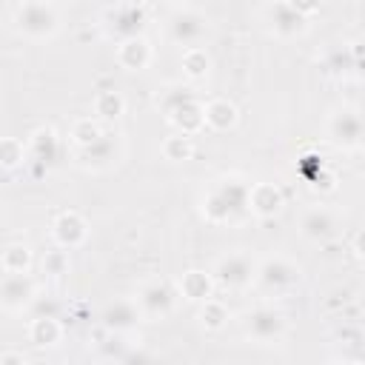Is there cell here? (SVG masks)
I'll return each instance as SVG.
<instances>
[{"label":"cell","mask_w":365,"mask_h":365,"mask_svg":"<svg viewBox=\"0 0 365 365\" xmlns=\"http://www.w3.org/2000/svg\"><path fill=\"white\" fill-rule=\"evenodd\" d=\"M26 262H29V251L26 248H20V245L6 248V254H3L6 274H26Z\"/></svg>","instance_id":"cell-17"},{"label":"cell","mask_w":365,"mask_h":365,"mask_svg":"<svg viewBox=\"0 0 365 365\" xmlns=\"http://www.w3.org/2000/svg\"><path fill=\"white\" fill-rule=\"evenodd\" d=\"M245 328H248V336H254L257 342H277L285 334V317L279 311L262 305L248 314Z\"/></svg>","instance_id":"cell-3"},{"label":"cell","mask_w":365,"mask_h":365,"mask_svg":"<svg viewBox=\"0 0 365 365\" xmlns=\"http://www.w3.org/2000/svg\"><path fill=\"white\" fill-rule=\"evenodd\" d=\"M202 120L211 123L214 128H228L234 123V106L228 100H214L202 108Z\"/></svg>","instance_id":"cell-14"},{"label":"cell","mask_w":365,"mask_h":365,"mask_svg":"<svg viewBox=\"0 0 365 365\" xmlns=\"http://www.w3.org/2000/svg\"><path fill=\"white\" fill-rule=\"evenodd\" d=\"M34 294V285L26 274H6L0 279V302L9 308H20L29 302V297Z\"/></svg>","instance_id":"cell-8"},{"label":"cell","mask_w":365,"mask_h":365,"mask_svg":"<svg viewBox=\"0 0 365 365\" xmlns=\"http://www.w3.org/2000/svg\"><path fill=\"white\" fill-rule=\"evenodd\" d=\"M168 31L177 43L182 46H194L202 34H205V20L202 14H197L194 9H177L168 20Z\"/></svg>","instance_id":"cell-4"},{"label":"cell","mask_w":365,"mask_h":365,"mask_svg":"<svg viewBox=\"0 0 365 365\" xmlns=\"http://www.w3.org/2000/svg\"><path fill=\"white\" fill-rule=\"evenodd\" d=\"M17 26L26 34H51L57 29V11L48 3H23L17 9Z\"/></svg>","instance_id":"cell-2"},{"label":"cell","mask_w":365,"mask_h":365,"mask_svg":"<svg viewBox=\"0 0 365 365\" xmlns=\"http://www.w3.org/2000/svg\"><path fill=\"white\" fill-rule=\"evenodd\" d=\"M20 160H23L20 143H14V140H0V163H3V165H14V163H20Z\"/></svg>","instance_id":"cell-19"},{"label":"cell","mask_w":365,"mask_h":365,"mask_svg":"<svg viewBox=\"0 0 365 365\" xmlns=\"http://www.w3.org/2000/svg\"><path fill=\"white\" fill-rule=\"evenodd\" d=\"M334 217H331V211H325V208H311L305 217H302V234L305 237H311V240H325V237H331L334 234Z\"/></svg>","instance_id":"cell-12"},{"label":"cell","mask_w":365,"mask_h":365,"mask_svg":"<svg viewBox=\"0 0 365 365\" xmlns=\"http://www.w3.org/2000/svg\"><path fill=\"white\" fill-rule=\"evenodd\" d=\"M103 319H106V325H111V328H128V325H134V319H137V308L131 305V302H111L108 308H106V314H103Z\"/></svg>","instance_id":"cell-15"},{"label":"cell","mask_w":365,"mask_h":365,"mask_svg":"<svg viewBox=\"0 0 365 365\" xmlns=\"http://www.w3.org/2000/svg\"><path fill=\"white\" fill-rule=\"evenodd\" d=\"M248 205L257 214H277L279 205H282V194H279V188H274L268 182H259V185L248 188Z\"/></svg>","instance_id":"cell-10"},{"label":"cell","mask_w":365,"mask_h":365,"mask_svg":"<svg viewBox=\"0 0 365 365\" xmlns=\"http://www.w3.org/2000/svg\"><path fill=\"white\" fill-rule=\"evenodd\" d=\"M182 288H185V294H188L191 299H205V294H208V279H205L200 271H188V274L182 277Z\"/></svg>","instance_id":"cell-18"},{"label":"cell","mask_w":365,"mask_h":365,"mask_svg":"<svg viewBox=\"0 0 365 365\" xmlns=\"http://www.w3.org/2000/svg\"><path fill=\"white\" fill-rule=\"evenodd\" d=\"M251 277H254V262L245 254H228L217 262V279L222 285L240 288V285H248Z\"/></svg>","instance_id":"cell-5"},{"label":"cell","mask_w":365,"mask_h":365,"mask_svg":"<svg viewBox=\"0 0 365 365\" xmlns=\"http://www.w3.org/2000/svg\"><path fill=\"white\" fill-rule=\"evenodd\" d=\"M137 305L151 317H163V314L171 311L174 294H171V288L165 282H148V285H143V291L137 297Z\"/></svg>","instance_id":"cell-7"},{"label":"cell","mask_w":365,"mask_h":365,"mask_svg":"<svg viewBox=\"0 0 365 365\" xmlns=\"http://www.w3.org/2000/svg\"><path fill=\"white\" fill-rule=\"evenodd\" d=\"M0 365H26V359L20 354H3L0 356Z\"/></svg>","instance_id":"cell-20"},{"label":"cell","mask_w":365,"mask_h":365,"mask_svg":"<svg viewBox=\"0 0 365 365\" xmlns=\"http://www.w3.org/2000/svg\"><path fill=\"white\" fill-rule=\"evenodd\" d=\"M54 234H57V240H60L63 245H77V242L83 240L86 228H83V222H80L77 214H63V217L54 222Z\"/></svg>","instance_id":"cell-13"},{"label":"cell","mask_w":365,"mask_h":365,"mask_svg":"<svg viewBox=\"0 0 365 365\" xmlns=\"http://www.w3.org/2000/svg\"><path fill=\"white\" fill-rule=\"evenodd\" d=\"M331 134H334V140L342 143V145H356V143H359V134H362V120H359V114L351 111V108H342V111L334 117V123H331Z\"/></svg>","instance_id":"cell-9"},{"label":"cell","mask_w":365,"mask_h":365,"mask_svg":"<svg viewBox=\"0 0 365 365\" xmlns=\"http://www.w3.org/2000/svg\"><path fill=\"white\" fill-rule=\"evenodd\" d=\"M271 17H274V29L282 31V34H291V31H299L305 26V17H302V9L291 6V3H277V6H268Z\"/></svg>","instance_id":"cell-11"},{"label":"cell","mask_w":365,"mask_h":365,"mask_svg":"<svg viewBox=\"0 0 365 365\" xmlns=\"http://www.w3.org/2000/svg\"><path fill=\"white\" fill-rule=\"evenodd\" d=\"M31 336H34L37 345H51V342L60 336V325H57L51 317H40V319H34V325H31Z\"/></svg>","instance_id":"cell-16"},{"label":"cell","mask_w":365,"mask_h":365,"mask_svg":"<svg viewBox=\"0 0 365 365\" xmlns=\"http://www.w3.org/2000/svg\"><path fill=\"white\" fill-rule=\"evenodd\" d=\"M242 205H248V188L245 185H237L234 180L217 185L208 194V200H205V211H208L211 220H228L237 211H242Z\"/></svg>","instance_id":"cell-1"},{"label":"cell","mask_w":365,"mask_h":365,"mask_svg":"<svg viewBox=\"0 0 365 365\" xmlns=\"http://www.w3.org/2000/svg\"><path fill=\"white\" fill-rule=\"evenodd\" d=\"M259 282L268 288V291H282V288H291L297 279H299V271L285 262V259H268L259 271H257Z\"/></svg>","instance_id":"cell-6"}]
</instances>
